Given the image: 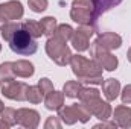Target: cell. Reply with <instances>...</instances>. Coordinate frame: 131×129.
Here are the masks:
<instances>
[{
  "label": "cell",
  "mask_w": 131,
  "mask_h": 129,
  "mask_svg": "<svg viewBox=\"0 0 131 129\" xmlns=\"http://www.w3.org/2000/svg\"><path fill=\"white\" fill-rule=\"evenodd\" d=\"M70 65L79 82L85 84H102V67L96 61H90L81 55H72Z\"/></svg>",
  "instance_id": "1"
},
{
  "label": "cell",
  "mask_w": 131,
  "mask_h": 129,
  "mask_svg": "<svg viewBox=\"0 0 131 129\" xmlns=\"http://www.w3.org/2000/svg\"><path fill=\"white\" fill-rule=\"evenodd\" d=\"M8 43H9V47L12 49V52L18 53V55H25V56L35 53L37 47H38L35 43V38L26 29H23V26L15 31V33L9 38Z\"/></svg>",
  "instance_id": "2"
},
{
  "label": "cell",
  "mask_w": 131,
  "mask_h": 129,
  "mask_svg": "<svg viewBox=\"0 0 131 129\" xmlns=\"http://www.w3.org/2000/svg\"><path fill=\"white\" fill-rule=\"evenodd\" d=\"M46 52L49 55V58L57 62L58 65H66L70 64L72 59V52L67 47L66 41L57 38V36H50L46 43Z\"/></svg>",
  "instance_id": "3"
},
{
  "label": "cell",
  "mask_w": 131,
  "mask_h": 129,
  "mask_svg": "<svg viewBox=\"0 0 131 129\" xmlns=\"http://www.w3.org/2000/svg\"><path fill=\"white\" fill-rule=\"evenodd\" d=\"M70 17L78 24H92L96 21L95 18V9L90 0H73Z\"/></svg>",
  "instance_id": "4"
},
{
  "label": "cell",
  "mask_w": 131,
  "mask_h": 129,
  "mask_svg": "<svg viewBox=\"0 0 131 129\" xmlns=\"http://www.w3.org/2000/svg\"><path fill=\"white\" fill-rule=\"evenodd\" d=\"M92 56L95 58V61L98 62L102 68L108 70V71H113L117 68V58L114 55L110 53V50H105V49H101V47H96L92 44Z\"/></svg>",
  "instance_id": "5"
},
{
  "label": "cell",
  "mask_w": 131,
  "mask_h": 129,
  "mask_svg": "<svg viewBox=\"0 0 131 129\" xmlns=\"http://www.w3.org/2000/svg\"><path fill=\"white\" fill-rule=\"evenodd\" d=\"M26 90H28L26 84L12 79L5 82V85L2 87V94L12 100H26Z\"/></svg>",
  "instance_id": "6"
},
{
  "label": "cell",
  "mask_w": 131,
  "mask_h": 129,
  "mask_svg": "<svg viewBox=\"0 0 131 129\" xmlns=\"http://www.w3.org/2000/svg\"><path fill=\"white\" fill-rule=\"evenodd\" d=\"M122 44V38L114 32H105L101 33L96 41L93 43V46L96 47H101V49H105V50H113V49H119Z\"/></svg>",
  "instance_id": "7"
},
{
  "label": "cell",
  "mask_w": 131,
  "mask_h": 129,
  "mask_svg": "<svg viewBox=\"0 0 131 129\" xmlns=\"http://www.w3.org/2000/svg\"><path fill=\"white\" fill-rule=\"evenodd\" d=\"M84 105L89 108V111H90L93 115H96V117L101 119V120L108 119L110 114H111L110 105H108L107 102H102L101 97H96V99H93V100H89V102H85Z\"/></svg>",
  "instance_id": "8"
},
{
  "label": "cell",
  "mask_w": 131,
  "mask_h": 129,
  "mask_svg": "<svg viewBox=\"0 0 131 129\" xmlns=\"http://www.w3.org/2000/svg\"><path fill=\"white\" fill-rule=\"evenodd\" d=\"M0 12L3 14V17L11 21V20H20L23 17V6L20 2H8V3H2L0 5Z\"/></svg>",
  "instance_id": "9"
},
{
  "label": "cell",
  "mask_w": 131,
  "mask_h": 129,
  "mask_svg": "<svg viewBox=\"0 0 131 129\" xmlns=\"http://www.w3.org/2000/svg\"><path fill=\"white\" fill-rule=\"evenodd\" d=\"M17 123H20L25 128H35L40 122V115L37 111L28 109V108H21L17 111Z\"/></svg>",
  "instance_id": "10"
},
{
  "label": "cell",
  "mask_w": 131,
  "mask_h": 129,
  "mask_svg": "<svg viewBox=\"0 0 131 129\" xmlns=\"http://www.w3.org/2000/svg\"><path fill=\"white\" fill-rule=\"evenodd\" d=\"M102 91H104V96L107 97V100H114L117 99L119 93H121V84L117 79H107V81H102Z\"/></svg>",
  "instance_id": "11"
},
{
  "label": "cell",
  "mask_w": 131,
  "mask_h": 129,
  "mask_svg": "<svg viewBox=\"0 0 131 129\" xmlns=\"http://www.w3.org/2000/svg\"><path fill=\"white\" fill-rule=\"evenodd\" d=\"M114 120H116V125L122 128H131V108L117 106L114 109Z\"/></svg>",
  "instance_id": "12"
},
{
  "label": "cell",
  "mask_w": 131,
  "mask_h": 129,
  "mask_svg": "<svg viewBox=\"0 0 131 129\" xmlns=\"http://www.w3.org/2000/svg\"><path fill=\"white\" fill-rule=\"evenodd\" d=\"M64 102V93H58V91H50L49 94L44 96V105L47 109H60L63 106Z\"/></svg>",
  "instance_id": "13"
},
{
  "label": "cell",
  "mask_w": 131,
  "mask_h": 129,
  "mask_svg": "<svg viewBox=\"0 0 131 129\" xmlns=\"http://www.w3.org/2000/svg\"><path fill=\"white\" fill-rule=\"evenodd\" d=\"M92 5H93V9H95V18L98 20V17L101 14L107 12L108 9L117 6L122 0H90Z\"/></svg>",
  "instance_id": "14"
},
{
  "label": "cell",
  "mask_w": 131,
  "mask_h": 129,
  "mask_svg": "<svg viewBox=\"0 0 131 129\" xmlns=\"http://www.w3.org/2000/svg\"><path fill=\"white\" fill-rule=\"evenodd\" d=\"M14 73H15V76H20V78H31L35 73V68L29 61L20 59V61L14 62Z\"/></svg>",
  "instance_id": "15"
},
{
  "label": "cell",
  "mask_w": 131,
  "mask_h": 129,
  "mask_svg": "<svg viewBox=\"0 0 131 129\" xmlns=\"http://www.w3.org/2000/svg\"><path fill=\"white\" fill-rule=\"evenodd\" d=\"M89 36L87 35H84L82 32H79V31H75L73 35H72V38H70V41H72V44H73V47L78 50V52H84V50H87L90 46V43H89Z\"/></svg>",
  "instance_id": "16"
},
{
  "label": "cell",
  "mask_w": 131,
  "mask_h": 129,
  "mask_svg": "<svg viewBox=\"0 0 131 129\" xmlns=\"http://www.w3.org/2000/svg\"><path fill=\"white\" fill-rule=\"evenodd\" d=\"M23 29H26L28 32L32 35L34 38H40L41 35H44V31H43V26L40 21H34V20H28L25 23H21Z\"/></svg>",
  "instance_id": "17"
},
{
  "label": "cell",
  "mask_w": 131,
  "mask_h": 129,
  "mask_svg": "<svg viewBox=\"0 0 131 129\" xmlns=\"http://www.w3.org/2000/svg\"><path fill=\"white\" fill-rule=\"evenodd\" d=\"M58 111H60V117L64 120L67 125H73L78 120V115H76V111H75L73 105L72 106H61Z\"/></svg>",
  "instance_id": "18"
},
{
  "label": "cell",
  "mask_w": 131,
  "mask_h": 129,
  "mask_svg": "<svg viewBox=\"0 0 131 129\" xmlns=\"http://www.w3.org/2000/svg\"><path fill=\"white\" fill-rule=\"evenodd\" d=\"M14 76H15V73H14V62H3V64H0V81L2 82L12 81Z\"/></svg>",
  "instance_id": "19"
},
{
  "label": "cell",
  "mask_w": 131,
  "mask_h": 129,
  "mask_svg": "<svg viewBox=\"0 0 131 129\" xmlns=\"http://www.w3.org/2000/svg\"><path fill=\"white\" fill-rule=\"evenodd\" d=\"M41 26H43V31H44V35L46 36H53V33L57 31V18L55 17H44L41 21Z\"/></svg>",
  "instance_id": "20"
},
{
  "label": "cell",
  "mask_w": 131,
  "mask_h": 129,
  "mask_svg": "<svg viewBox=\"0 0 131 129\" xmlns=\"http://www.w3.org/2000/svg\"><path fill=\"white\" fill-rule=\"evenodd\" d=\"M81 88H82V87H81V82H79V81H69V82H66L63 93H64V96H67V97H78Z\"/></svg>",
  "instance_id": "21"
},
{
  "label": "cell",
  "mask_w": 131,
  "mask_h": 129,
  "mask_svg": "<svg viewBox=\"0 0 131 129\" xmlns=\"http://www.w3.org/2000/svg\"><path fill=\"white\" fill-rule=\"evenodd\" d=\"M73 29L69 26V24H60V26H57V31L53 33V36H57V38H60V40H63V41H69L70 38H72V35H73Z\"/></svg>",
  "instance_id": "22"
},
{
  "label": "cell",
  "mask_w": 131,
  "mask_h": 129,
  "mask_svg": "<svg viewBox=\"0 0 131 129\" xmlns=\"http://www.w3.org/2000/svg\"><path fill=\"white\" fill-rule=\"evenodd\" d=\"M43 93L40 91L38 85L37 87H28L26 90V100H29L31 103H40L43 100Z\"/></svg>",
  "instance_id": "23"
},
{
  "label": "cell",
  "mask_w": 131,
  "mask_h": 129,
  "mask_svg": "<svg viewBox=\"0 0 131 129\" xmlns=\"http://www.w3.org/2000/svg\"><path fill=\"white\" fill-rule=\"evenodd\" d=\"M0 115H2V120H5L9 126H12V125H15L17 123V111L15 109H12V108H3L2 109V112H0Z\"/></svg>",
  "instance_id": "24"
},
{
  "label": "cell",
  "mask_w": 131,
  "mask_h": 129,
  "mask_svg": "<svg viewBox=\"0 0 131 129\" xmlns=\"http://www.w3.org/2000/svg\"><path fill=\"white\" fill-rule=\"evenodd\" d=\"M78 97H79V100H81L82 103H85V102H89V100H93V99L101 97V96H99V91L95 90V88H81Z\"/></svg>",
  "instance_id": "25"
},
{
  "label": "cell",
  "mask_w": 131,
  "mask_h": 129,
  "mask_svg": "<svg viewBox=\"0 0 131 129\" xmlns=\"http://www.w3.org/2000/svg\"><path fill=\"white\" fill-rule=\"evenodd\" d=\"M20 28H21L20 23H6V24L2 28V36H3L6 41H9V38L15 33L17 29H20Z\"/></svg>",
  "instance_id": "26"
},
{
  "label": "cell",
  "mask_w": 131,
  "mask_h": 129,
  "mask_svg": "<svg viewBox=\"0 0 131 129\" xmlns=\"http://www.w3.org/2000/svg\"><path fill=\"white\" fill-rule=\"evenodd\" d=\"M28 3L34 12H43L47 9V0H28Z\"/></svg>",
  "instance_id": "27"
},
{
  "label": "cell",
  "mask_w": 131,
  "mask_h": 129,
  "mask_svg": "<svg viewBox=\"0 0 131 129\" xmlns=\"http://www.w3.org/2000/svg\"><path fill=\"white\" fill-rule=\"evenodd\" d=\"M38 88H40V91L43 93V96H46V94H49L50 91H53V85H52V82H50L47 78L40 79V82H38Z\"/></svg>",
  "instance_id": "28"
},
{
  "label": "cell",
  "mask_w": 131,
  "mask_h": 129,
  "mask_svg": "<svg viewBox=\"0 0 131 129\" xmlns=\"http://www.w3.org/2000/svg\"><path fill=\"white\" fill-rule=\"evenodd\" d=\"M122 102L124 103H131V85H127L122 91Z\"/></svg>",
  "instance_id": "29"
},
{
  "label": "cell",
  "mask_w": 131,
  "mask_h": 129,
  "mask_svg": "<svg viewBox=\"0 0 131 129\" xmlns=\"http://www.w3.org/2000/svg\"><path fill=\"white\" fill-rule=\"evenodd\" d=\"M44 126H46V128H50V126H55V128H60V123L57 122V119H55V117H49Z\"/></svg>",
  "instance_id": "30"
},
{
  "label": "cell",
  "mask_w": 131,
  "mask_h": 129,
  "mask_svg": "<svg viewBox=\"0 0 131 129\" xmlns=\"http://www.w3.org/2000/svg\"><path fill=\"white\" fill-rule=\"evenodd\" d=\"M6 23H9V21H8V20H6V18L3 17V14L0 12V31H2V28H3V26H5Z\"/></svg>",
  "instance_id": "31"
},
{
  "label": "cell",
  "mask_w": 131,
  "mask_h": 129,
  "mask_svg": "<svg viewBox=\"0 0 131 129\" xmlns=\"http://www.w3.org/2000/svg\"><path fill=\"white\" fill-rule=\"evenodd\" d=\"M128 61H130V62H131V49H130V50H128Z\"/></svg>",
  "instance_id": "32"
},
{
  "label": "cell",
  "mask_w": 131,
  "mask_h": 129,
  "mask_svg": "<svg viewBox=\"0 0 131 129\" xmlns=\"http://www.w3.org/2000/svg\"><path fill=\"white\" fill-rule=\"evenodd\" d=\"M5 106H3V103H2V100H0V112H2V109H3Z\"/></svg>",
  "instance_id": "33"
},
{
  "label": "cell",
  "mask_w": 131,
  "mask_h": 129,
  "mask_svg": "<svg viewBox=\"0 0 131 129\" xmlns=\"http://www.w3.org/2000/svg\"><path fill=\"white\" fill-rule=\"evenodd\" d=\"M0 82H2V81H0Z\"/></svg>",
  "instance_id": "34"
},
{
  "label": "cell",
  "mask_w": 131,
  "mask_h": 129,
  "mask_svg": "<svg viewBox=\"0 0 131 129\" xmlns=\"http://www.w3.org/2000/svg\"><path fill=\"white\" fill-rule=\"evenodd\" d=\"M0 49H2V47H0Z\"/></svg>",
  "instance_id": "35"
}]
</instances>
